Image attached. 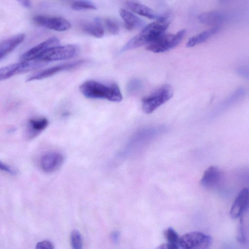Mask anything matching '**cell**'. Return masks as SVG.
I'll return each mask as SVG.
<instances>
[{
	"label": "cell",
	"mask_w": 249,
	"mask_h": 249,
	"mask_svg": "<svg viewBox=\"0 0 249 249\" xmlns=\"http://www.w3.org/2000/svg\"><path fill=\"white\" fill-rule=\"evenodd\" d=\"M18 2L23 7L28 8L30 7V0H17Z\"/></svg>",
	"instance_id": "31"
},
{
	"label": "cell",
	"mask_w": 249,
	"mask_h": 249,
	"mask_svg": "<svg viewBox=\"0 0 249 249\" xmlns=\"http://www.w3.org/2000/svg\"><path fill=\"white\" fill-rule=\"evenodd\" d=\"M221 27H213L191 37L187 42V47H193L201 44L216 34L220 30Z\"/></svg>",
	"instance_id": "21"
},
{
	"label": "cell",
	"mask_w": 249,
	"mask_h": 249,
	"mask_svg": "<svg viewBox=\"0 0 249 249\" xmlns=\"http://www.w3.org/2000/svg\"><path fill=\"white\" fill-rule=\"evenodd\" d=\"M142 86V81L138 78H133L129 81L127 85V90L132 93L139 90Z\"/></svg>",
	"instance_id": "28"
},
{
	"label": "cell",
	"mask_w": 249,
	"mask_h": 249,
	"mask_svg": "<svg viewBox=\"0 0 249 249\" xmlns=\"http://www.w3.org/2000/svg\"><path fill=\"white\" fill-rule=\"evenodd\" d=\"M79 89L82 94L88 98L106 99L115 102H119L123 99L119 87L114 83L104 84L89 80L83 82Z\"/></svg>",
	"instance_id": "2"
},
{
	"label": "cell",
	"mask_w": 249,
	"mask_h": 249,
	"mask_svg": "<svg viewBox=\"0 0 249 249\" xmlns=\"http://www.w3.org/2000/svg\"><path fill=\"white\" fill-rule=\"evenodd\" d=\"M54 248L53 244L48 240H44L39 242L37 243L36 247V249H53Z\"/></svg>",
	"instance_id": "29"
},
{
	"label": "cell",
	"mask_w": 249,
	"mask_h": 249,
	"mask_svg": "<svg viewBox=\"0 0 249 249\" xmlns=\"http://www.w3.org/2000/svg\"><path fill=\"white\" fill-rule=\"evenodd\" d=\"M222 178L221 170L216 166L212 165L204 171L200 183L205 188L214 189L220 184Z\"/></svg>",
	"instance_id": "14"
},
{
	"label": "cell",
	"mask_w": 249,
	"mask_h": 249,
	"mask_svg": "<svg viewBox=\"0 0 249 249\" xmlns=\"http://www.w3.org/2000/svg\"><path fill=\"white\" fill-rule=\"evenodd\" d=\"M86 62L84 60H79L73 62H69L56 65L46 69L43 70L29 76L27 81L44 79L64 71L73 70L79 67Z\"/></svg>",
	"instance_id": "10"
},
{
	"label": "cell",
	"mask_w": 249,
	"mask_h": 249,
	"mask_svg": "<svg viewBox=\"0 0 249 249\" xmlns=\"http://www.w3.org/2000/svg\"><path fill=\"white\" fill-rule=\"evenodd\" d=\"M59 44V39L56 36H52L22 54L20 58V61L37 59L45 51Z\"/></svg>",
	"instance_id": "11"
},
{
	"label": "cell",
	"mask_w": 249,
	"mask_h": 249,
	"mask_svg": "<svg viewBox=\"0 0 249 249\" xmlns=\"http://www.w3.org/2000/svg\"><path fill=\"white\" fill-rule=\"evenodd\" d=\"M71 244L74 249H81L83 248V241L81 235L77 230H73L70 235Z\"/></svg>",
	"instance_id": "25"
},
{
	"label": "cell",
	"mask_w": 249,
	"mask_h": 249,
	"mask_svg": "<svg viewBox=\"0 0 249 249\" xmlns=\"http://www.w3.org/2000/svg\"><path fill=\"white\" fill-rule=\"evenodd\" d=\"M0 168L1 170L6 172L12 175H15L17 174V172L15 170L9 165L2 163L1 161L0 162Z\"/></svg>",
	"instance_id": "30"
},
{
	"label": "cell",
	"mask_w": 249,
	"mask_h": 249,
	"mask_svg": "<svg viewBox=\"0 0 249 249\" xmlns=\"http://www.w3.org/2000/svg\"><path fill=\"white\" fill-rule=\"evenodd\" d=\"M236 233V238L237 241L241 244H245L247 241V239L245 233L243 216L239 218V221L237 227Z\"/></svg>",
	"instance_id": "27"
},
{
	"label": "cell",
	"mask_w": 249,
	"mask_h": 249,
	"mask_svg": "<svg viewBox=\"0 0 249 249\" xmlns=\"http://www.w3.org/2000/svg\"><path fill=\"white\" fill-rule=\"evenodd\" d=\"M173 91L169 85H164L142 100L143 111L150 114L168 101L173 96Z\"/></svg>",
	"instance_id": "4"
},
{
	"label": "cell",
	"mask_w": 249,
	"mask_h": 249,
	"mask_svg": "<svg viewBox=\"0 0 249 249\" xmlns=\"http://www.w3.org/2000/svg\"><path fill=\"white\" fill-rule=\"evenodd\" d=\"M186 33L185 29H182L175 34L164 33L154 41L148 44L146 49L155 53L169 51L180 43Z\"/></svg>",
	"instance_id": "5"
},
{
	"label": "cell",
	"mask_w": 249,
	"mask_h": 249,
	"mask_svg": "<svg viewBox=\"0 0 249 249\" xmlns=\"http://www.w3.org/2000/svg\"><path fill=\"white\" fill-rule=\"evenodd\" d=\"M33 22L37 25L58 31H65L71 27V23L60 17L38 15L33 17Z\"/></svg>",
	"instance_id": "9"
},
{
	"label": "cell",
	"mask_w": 249,
	"mask_h": 249,
	"mask_svg": "<svg viewBox=\"0 0 249 249\" xmlns=\"http://www.w3.org/2000/svg\"><path fill=\"white\" fill-rule=\"evenodd\" d=\"M245 93V90L243 88H240L236 89L216 107L213 112V117H217L228 109L240 101L244 96Z\"/></svg>",
	"instance_id": "17"
},
{
	"label": "cell",
	"mask_w": 249,
	"mask_h": 249,
	"mask_svg": "<svg viewBox=\"0 0 249 249\" xmlns=\"http://www.w3.org/2000/svg\"><path fill=\"white\" fill-rule=\"evenodd\" d=\"M45 63L37 59L20 61V63L10 64L1 68L0 74L3 79H7L14 75L25 73L42 67Z\"/></svg>",
	"instance_id": "8"
},
{
	"label": "cell",
	"mask_w": 249,
	"mask_h": 249,
	"mask_svg": "<svg viewBox=\"0 0 249 249\" xmlns=\"http://www.w3.org/2000/svg\"><path fill=\"white\" fill-rule=\"evenodd\" d=\"M230 0H219L220 3L225 4L228 3Z\"/></svg>",
	"instance_id": "33"
},
{
	"label": "cell",
	"mask_w": 249,
	"mask_h": 249,
	"mask_svg": "<svg viewBox=\"0 0 249 249\" xmlns=\"http://www.w3.org/2000/svg\"><path fill=\"white\" fill-rule=\"evenodd\" d=\"M165 128L162 126H157L139 130L133 135L123 149L118 154V159H123L133 153L164 132Z\"/></svg>",
	"instance_id": "3"
},
{
	"label": "cell",
	"mask_w": 249,
	"mask_h": 249,
	"mask_svg": "<svg viewBox=\"0 0 249 249\" xmlns=\"http://www.w3.org/2000/svg\"><path fill=\"white\" fill-rule=\"evenodd\" d=\"M124 4L125 6L130 11L149 19H160L163 18L164 15L158 14L150 7L136 0H126Z\"/></svg>",
	"instance_id": "15"
},
{
	"label": "cell",
	"mask_w": 249,
	"mask_h": 249,
	"mask_svg": "<svg viewBox=\"0 0 249 249\" xmlns=\"http://www.w3.org/2000/svg\"><path fill=\"white\" fill-rule=\"evenodd\" d=\"M119 234L117 231H114L111 234V239L112 241L115 243H116L118 242V241L119 240Z\"/></svg>",
	"instance_id": "32"
},
{
	"label": "cell",
	"mask_w": 249,
	"mask_h": 249,
	"mask_svg": "<svg viewBox=\"0 0 249 249\" xmlns=\"http://www.w3.org/2000/svg\"><path fill=\"white\" fill-rule=\"evenodd\" d=\"M104 23L107 30L110 34L116 35L119 33V26L115 20L110 18H106L104 20Z\"/></svg>",
	"instance_id": "26"
},
{
	"label": "cell",
	"mask_w": 249,
	"mask_h": 249,
	"mask_svg": "<svg viewBox=\"0 0 249 249\" xmlns=\"http://www.w3.org/2000/svg\"><path fill=\"white\" fill-rule=\"evenodd\" d=\"M164 234L168 243L173 246L176 249L180 247L179 244L180 237L178 233L172 228L170 227L166 229Z\"/></svg>",
	"instance_id": "23"
},
{
	"label": "cell",
	"mask_w": 249,
	"mask_h": 249,
	"mask_svg": "<svg viewBox=\"0 0 249 249\" xmlns=\"http://www.w3.org/2000/svg\"><path fill=\"white\" fill-rule=\"evenodd\" d=\"M82 29L86 33L96 38L102 37L105 33L103 24L99 18H95L92 22L83 24Z\"/></svg>",
	"instance_id": "22"
},
{
	"label": "cell",
	"mask_w": 249,
	"mask_h": 249,
	"mask_svg": "<svg viewBox=\"0 0 249 249\" xmlns=\"http://www.w3.org/2000/svg\"><path fill=\"white\" fill-rule=\"evenodd\" d=\"M212 243L211 237L200 231H192L180 237L179 246L185 249H206Z\"/></svg>",
	"instance_id": "7"
},
{
	"label": "cell",
	"mask_w": 249,
	"mask_h": 249,
	"mask_svg": "<svg viewBox=\"0 0 249 249\" xmlns=\"http://www.w3.org/2000/svg\"><path fill=\"white\" fill-rule=\"evenodd\" d=\"M170 23L169 15L165 14L161 18L146 25L139 34L129 39L121 52L132 50L152 43L165 33Z\"/></svg>",
	"instance_id": "1"
},
{
	"label": "cell",
	"mask_w": 249,
	"mask_h": 249,
	"mask_svg": "<svg viewBox=\"0 0 249 249\" xmlns=\"http://www.w3.org/2000/svg\"><path fill=\"white\" fill-rule=\"evenodd\" d=\"M24 34H18L3 40L0 45V60H2L24 39Z\"/></svg>",
	"instance_id": "19"
},
{
	"label": "cell",
	"mask_w": 249,
	"mask_h": 249,
	"mask_svg": "<svg viewBox=\"0 0 249 249\" xmlns=\"http://www.w3.org/2000/svg\"><path fill=\"white\" fill-rule=\"evenodd\" d=\"M119 14L124 21L125 28L128 30L139 29L145 26V22L142 19L126 9H121Z\"/></svg>",
	"instance_id": "20"
},
{
	"label": "cell",
	"mask_w": 249,
	"mask_h": 249,
	"mask_svg": "<svg viewBox=\"0 0 249 249\" xmlns=\"http://www.w3.org/2000/svg\"><path fill=\"white\" fill-rule=\"evenodd\" d=\"M49 121L46 118L38 117L30 119L27 123L26 136L29 139L34 138L46 128Z\"/></svg>",
	"instance_id": "18"
},
{
	"label": "cell",
	"mask_w": 249,
	"mask_h": 249,
	"mask_svg": "<svg viewBox=\"0 0 249 249\" xmlns=\"http://www.w3.org/2000/svg\"><path fill=\"white\" fill-rule=\"evenodd\" d=\"M249 209V188H243L237 195L230 214L233 219L240 218Z\"/></svg>",
	"instance_id": "12"
},
{
	"label": "cell",
	"mask_w": 249,
	"mask_h": 249,
	"mask_svg": "<svg viewBox=\"0 0 249 249\" xmlns=\"http://www.w3.org/2000/svg\"><path fill=\"white\" fill-rule=\"evenodd\" d=\"M198 20L200 23L213 27H221L226 20V15L219 11H211L200 14Z\"/></svg>",
	"instance_id": "16"
},
{
	"label": "cell",
	"mask_w": 249,
	"mask_h": 249,
	"mask_svg": "<svg viewBox=\"0 0 249 249\" xmlns=\"http://www.w3.org/2000/svg\"><path fill=\"white\" fill-rule=\"evenodd\" d=\"M64 160L63 155L58 152H49L44 154L40 159L41 169L46 173H52L57 170Z\"/></svg>",
	"instance_id": "13"
},
{
	"label": "cell",
	"mask_w": 249,
	"mask_h": 249,
	"mask_svg": "<svg viewBox=\"0 0 249 249\" xmlns=\"http://www.w3.org/2000/svg\"><path fill=\"white\" fill-rule=\"evenodd\" d=\"M79 51V49L76 45H59L48 49L37 59L44 63L68 59L76 56Z\"/></svg>",
	"instance_id": "6"
},
{
	"label": "cell",
	"mask_w": 249,
	"mask_h": 249,
	"mask_svg": "<svg viewBox=\"0 0 249 249\" xmlns=\"http://www.w3.org/2000/svg\"><path fill=\"white\" fill-rule=\"evenodd\" d=\"M71 8L75 11L94 10L97 7L92 1L89 0H77L71 4Z\"/></svg>",
	"instance_id": "24"
}]
</instances>
